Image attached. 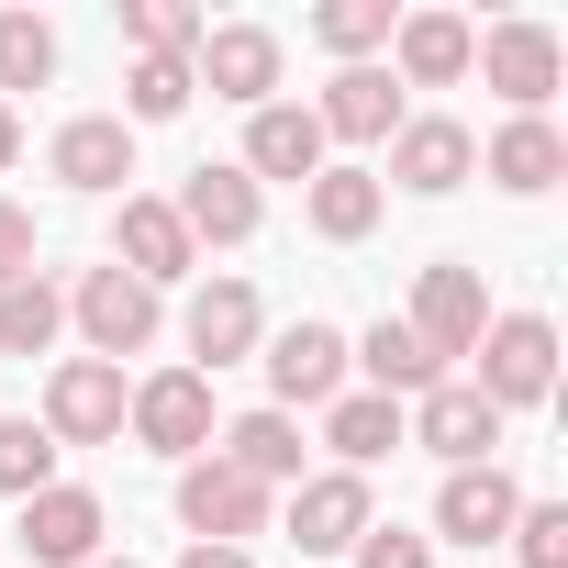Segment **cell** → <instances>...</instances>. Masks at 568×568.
I'll return each instance as SVG.
<instances>
[{
	"label": "cell",
	"mask_w": 568,
	"mask_h": 568,
	"mask_svg": "<svg viewBox=\"0 0 568 568\" xmlns=\"http://www.w3.org/2000/svg\"><path fill=\"white\" fill-rule=\"evenodd\" d=\"M468 357H479V379H468V390H479L501 424H513V413H535V402L557 390V324H546V313H490V335H479Z\"/></svg>",
	"instance_id": "6da1fadb"
},
{
	"label": "cell",
	"mask_w": 568,
	"mask_h": 568,
	"mask_svg": "<svg viewBox=\"0 0 568 568\" xmlns=\"http://www.w3.org/2000/svg\"><path fill=\"white\" fill-rule=\"evenodd\" d=\"M123 435L145 446V457H212V435H223V413H212V379L201 368H145L134 379V402H123Z\"/></svg>",
	"instance_id": "7a4b0ae2"
},
{
	"label": "cell",
	"mask_w": 568,
	"mask_h": 568,
	"mask_svg": "<svg viewBox=\"0 0 568 568\" xmlns=\"http://www.w3.org/2000/svg\"><path fill=\"white\" fill-rule=\"evenodd\" d=\"M68 324H79V346H90L101 368H123V357H145V346H156L168 291H145V278H123V267H90L79 291H68Z\"/></svg>",
	"instance_id": "3957f363"
},
{
	"label": "cell",
	"mask_w": 568,
	"mask_h": 568,
	"mask_svg": "<svg viewBox=\"0 0 568 568\" xmlns=\"http://www.w3.org/2000/svg\"><path fill=\"white\" fill-rule=\"evenodd\" d=\"M123 402H134V379L123 368H101V357H57L45 368V435H57V457L68 446H123Z\"/></svg>",
	"instance_id": "277c9868"
},
{
	"label": "cell",
	"mask_w": 568,
	"mask_h": 568,
	"mask_svg": "<svg viewBox=\"0 0 568 568\" xmlns=\"http://www.w3.org/2000/svg\"><path fill=\"white\" fill-rule=\"evenodd\" d=\"M402 324H413V346H424V357L457 379V357L490 335V291H479V267H468V256L424 267V278H413V313H402Z\"/></svg>",
	"instance_id": "5b68a950"
},
{
	"label": "cell",
	"mask_w": 568,
	"mask_h": 568,
	"mask_svg": "<svg viewBox=\"0 0 568 568\" xmlns=\"http://www.w3.org/2000/svg\"><path fill=\"white\" fill-rule=\"evenodd\" d=\"M179 346H190V368L212 379V368H234V357H256L267 346V302H256V278H201V291L179 302Z\"/></svg>",
	"instance_id": "8992f818"
},
{
	"label": "cell",
	"mask_w": 568,
	"mask_h": 568,
	"mask_svg": "<svg viewBox=\"0 0 568 568\" xmlns=\"http://www.w3.org/2000/svg\"><path fill=\"white\" fill-rule=\"evenodd\" d=\"M278 34L267 23H201V45H190V90H212V101H234V112H267L278 101Z\"/></svg>",
	"instance_id": "52a82bcc"
},
{
	"label": "cell",
	"mask_w": 568,
	"mask_h": 568,
	"mask_svg": "<svg viewBox=\"0 0 568 568\" xmlns=\"http://www.w3.org/2000/svg\"><path fill=\"white\" fill-rule=\"evenodd\" d=\"M468 179H479V134H468L457 112H402V134H390V168H379V190L446 201V190H468Z\"/></svg>",
	"instance_id": "ba28073f"
},
{
	"label": "cell",
	"mask_w": 568,
	"mask_h": 568,
	"mask_svg": "<svg viewBox=\"0 0 568 568\" xmlns=\"http://www.w3.org/2000/svg\"><path fill=\"white\" fill-rule=\"evenodd\" d=\"M267 513H278V490H256L245 468H223V457H190V468H179V524H190V546H256Z\"/></svg>",
	"instance_id": "9c48e42d"
},
{
	"label": "cell",
	"mask_w": 568,
	"mask_h": 568,
	"mask_svg": "<svg viewBox=\"0 0 568 568\" xmlns=\"http://www.w3.org/2000/svg\"><path fill=\"white\" fill-rule=\"evenodd\" d=\"M513 112H546L557 101V79H568V45H557V23H535V12H513V23H490L479 34V57H468Z\"/></svg>",
	"instance_id": "30bf717a"
},
{
	"label": "cell",
	"mask_w": 568,
	"mask_h": 568,
	"mask_svg": "<svg viewBox=\"0 0 568 568\" xmlns=\"http://www.w3.org/2000/svg\"><path fill=\"white\" fill-rule=\"evenodd\" d=\"M168 212H179V234H190V245H256V223H267V190H256L234 156H201V168L168 190Z\"/></svg>",
	"instance_id": "8fae6325"
},
{
	"label": "cell",
	"mask_w": 568,
	"mask_h": 568,
	"mask_svg": "<svg viewBox=\"0 0 568 568\" xmlns=\"http://www.w3.org/2000/svg\"><path fill=\"white\" fill-rule=\"evenodd\" d=\"M402 446H424V457H446V468H490L501 413H490L468 379H435L424 402H402Z\"/></svg>",
	"instance_id": "7c38bea8"
},
{
	"label": "cell",
	"mask_w": 568,
	"mask_h": 568,
	"mask_svg": "<svg viewBox=\"0 0 568 568\" xmlns=\"http://www.w3.org/2000/svg\"><path fill=\"white\" fill-rule=\"evenodd\" d=\"M368 524H379V490L357 468H302V490H291V546L302 557H346Z\"/></svg>",
	"instance_id": "4fadbf2b"
},
{
	"label": "cell",
	"mask_w": 568,
	"mask_h": 568,
	"mask_svg": "<svg viewBox=\"0 0 568 568\" xmlns=\"http://www.w3.org/2000/svg\"><path fill=\"white\" fill-rule=\"evenodd\" d=\"M267 390H278V413H291V424L324 413V402L346 390V335L313 324V313H302V324H278V335H267Z\"/></svg>",
	"instance_id": "5bb4252c"
},
{
	"label": "cell",
	"mask_w": 568,
	"mask_h": 568,
	"mask_svg": "<svg viewBox=\"0 0 568 568\" xmlns=\"http://www.w3.org/2000/svg\"><path fill=\"white\" fill-rule=\"evenodd\" d=\"M256 190L267 179H291V190H313L324 168H335V145H324V123H313V101H267V112H245V156H234Z\"/></svg>",
	"instance_id": "9a60e30c"
},
{
	"label": "cell",
	"mask_w": 568,
	"mask_h": 568,
	"mask_svg": "<svg viewBox=\"0 0 568 568\" xmlns=\"http://www.w3.org/2000/svg\"><path fill=\"white\" fill-rule=\"evenodd\" d=\"M112 267H123V278H145V291H168V278H190V267H201V245L179 234V212H168L156 190H123V201H112Z\"/></svg>",
	"instance_id": "2e32d148"
},
{
	"label": "cell",
	"mask_w": 568,
	"mask_h": 568,
	"mask_svg": "<svg viewBox=\"0 0 568 568\" xmlns=\"http://www.w3.org/2000/svg\"><path fill=\"white\" fill-rule=\"evenodd\" d=\"M45 179H57V190H90V201H123V179H134V123H123V112H79V123H57Z\"/></svg>",
	"instance_id": "e0dca14e"
},
{
	"label": "cell",
	"mask_w": 568,
	"mask_h": 568,
	"mask_svg": "<svg viewBox=\"0 0 568 568\" xmlns=\"http://www.w3.org/2000/svg\"><path fill=\"white\" fill-rule=\"evenodd\" d=\"M23 557L34 568H90L101 557V535H112V513H101V490H79V479H57V490H34L23 501Z\"/></svg>",
	"instance_id": "ac0fdd59"
},
{
	"label": "cell",
	"mask_w": 568,
	"mask_h": 568,
	"mask_svg": "<svg viewBox=\"0 0 568 568\" xmlns=\"http://www.w3.org/2000/svg\"><path fill=\"white\" fill-rule=\"evenodd\" d=\"M468 57H479V23L468 12H402L390 23V79L402 90H457Z\"/></svg>",
	"instance_id": "d6986e66"
},
{
	"label": "cell",
	"mask_w": 568,
	"mask_h": 568,
	"mask_svg": "<svg viewBox=\"0 0 568 568\" xmlns=\"http://www.w3.org/2000/svg\"><path fill=\"white\" fill-rule=\"evenodd\" d=\"M402 79L390 68H335L324 79V101H313V123H324V145H390L402 134Z\"/></svg>",
	"instance_id": "ffe728a7"
},
{
	"label": "cell",
	"mask_w": 568,
	"mask_h": 568,
	"mask_svg": "<svg viewBox=\"0 0 568 568\" xmlns=\"http://www.w3.org/2000/svg\"><path fill=\"white\" fill-rule=\"evenodd\" d=\"M513 513H524V490H513V468L490 457V468H446V490H435V535L446 546H501L513 535Z\"/></svg>",
	"instance_id": "44dd1931"
},
{
	"label": "cell",
	"mask_w": 568,
	"mask_h": 568,
	"mask_svg": "<svg viewBox=\"0 0 568 568\" xmlns=\"http://www.w3.org/2000/svg\"><path fill=\"white\" fill-rule=\"evenodd\" d=\"M479 179H490V190H513V201H546V190L568 179V134H557L546 112H513V123L479 145Z\"/></svg>",
	"instance_id": "7402d4cb"
},
{
	"label": "cell",
	"mask_w": 568,
	"mask_h": 568,
	"mask_svg": "<svg viewBox=\"0 0 568 568\" xmlns=\"http://www.w3.org/2000/svg\"><path fill=\"white\" fill-rule=\"evenodd\" d=\"M212 457H223V468H245L256 490H302V424L278 413V402H267V413H234V424L212 435Z\"/></svg>",
	"instance_id": "603a6c76"
},
{
	"label": "cell",
	"mask_w": 568,
	"mask_h": 568,
	"mask_svg": "<svg viewBox=\"0 0 568 568\" xmlns=\"http://www.w3.org/2000/svg\"><path fill=\"white\" fill-rule=\"evenodd\" d=\"M302 212H313L324 245H368L379 212H390V190H379V168H324V179L302 190Z\"/></svg>",
	"instance_id": "cb8c5ba5"
},
{
	"label": "cell",
	"mask_w": 568,
	"mask_h": 568,
	"mask_svg": "<svg viewBox=\"0 0 568 568\" xmlns=\"http://www.w3.org/2000/svg\"><path fill=\"white\" fill-rule=\"evenodd\" d=\"M346 368H368V390H379V402H424V390L446 379V368L413 346V324H390V313H379V324L346 346Z\"/></svg>",
	"instance_id": "d4e9b609"
},
{
	"label": "cell",
	"mask_w": 568,
	"mask_h": 568,
	"mask_svg": "<svg viewBox=\"0 0 568 568\" xmlns=\"http://www.w3.org/2000/svg\"><path fill=\"white\" fill-rule=\"evenodd\" d=\"M324 446H335V468H379L390 446H402V402H379V390H335L324 402Z\"/></svg>",
	"instance_id": "484cf974"
},
{
	"label": "cell",
	"mask_w": 568,
	"mask_h": 568,
	"mask_svg": "<svg viewBox=\"0 0 568 568\" xmlns=\"http://www.w3.org/2000/svg\"><path fill=\"white\" fill-rule=\"evenodd\" d=\"M57 335H68V291L45 267L12 278V291H0V357H57Z\"/></svg>",
	"instance_id": "4316f807"
},
{
	"label": "cell",
	"mask_w": 568,
	"mask_h": 568,
	"mask_svg": "<svg viewBox=\"0 0 568 568\" xmlns=\"http://www.w3.org/2000/svg\"><path fill=\"white\" fill-rule=\"evenodd\" d=\"M390 0H324V12H313V45L335 57V68H379L390 57Z\"/></svg>",
	"instance_id": "83f0119b"
},
{
	"label": "cell",
	"mask_w": 568,
	"mask_h": 568,
	"mask_svg": "<svg viewBox=\"0 0 568 568\" xmlns=\"http://www.w3.org/2000/svg\"><path fill=\"white\" fill-rule=\"evenodd\" d=\"M57 79V23L45 12H0V101Z\"/></svg>",
	"instance_id": "f1b7e54d"
},
{
	"label": "cell",
	"mask_w": 568,
	"mask_h": 568,
	"mask_svg": "<svg viewBox=\"0 0 568 568\" xmlns=\"http://www.w3.org/2000/svg\"><path fill=\"white\" fill-rule=\"evenodd\" d=\"M0 490H12V501L57 490V435H45L34 413H0Z\"/></svg>",
	"instance_id": "f546056e"
},
{
	"label": "cell",
	"mask_w": 568,
	"mask_h": 568,
	"mask_svg": "<svg viewBox=\"0 0 568 568\" xmlns=\"http://www.w3.org/2000/svg\"><path fill=\"white\" fill-rule=\"evenodd\" d=\"M201 90H190V57H134V79H123V123H179Z\"/></svg>",
	"instance_id": "4dcf8cb0"
},
{
	"label": "cell",
	"mask_w": 568,
	"mask_h": 568,
	"mask_svg": "<svg viewBox=\"0 0 568 568\" xmlns=\"http://www.w3.org/2000/svg\"><path fill=\"white\" fill-rule=\"evenodd\" d=\"M123 34H134V57H190L201 12H190V0H123Z\"/></svg>",
	"instance_id": "1f68e13d"
},
{
	"label": "cell",
	"mask_w": 568,
	"mask_h": 568,
	"mask_svg": "<svg viewBox=\"0 0 568 568\" xmlns=\"http://www.w3.org/2000/svg\"><path fill=\"white\" fill-rule=\"evenodd\" d=\"M524 568H568V501H524L513 513V535H501Z\"/></svg>",
	"instance_id": "d6a6232c"
},
{
	"label": "cell",
	"mask_w": 568,
	"mask_h": 568,
	"mask_svg": "<svg viewBox=\"0 0 568 568\" xmlns=\"http://www.w3.org/2000/svg\"><path fill=\"white\" fill-rule=\"evenodd\" d=\"M357 568H435V535H402V524H368L357 546H346Z\"/></svg>",
	"instance_id": "836d02e7"
},
{
	"label": "cell",
	"mask_w": 568,
	"mask_h": 568,
	"mask_svg": "<svg viewBox=\"0 0 568 568\" xmlns=\"http://www.w3.org/2000/svg\"><path fill=\"white\" fill-rule=\"evenodd\" d=\"M12 278H34V212L0 201V291H12Z\"/></svg>",
	"instance_id": "e575fe53"
},
{
	"label": "cell",
	"mask_w": 568,
	"mask_h": 568,
	"mask_svg": "<svg viewBox=\"0 0 568 568\" xmlns=\"http://www.w3.org/2000/svg\"><path fill=\"white\" fill-rule=\"evenodd\" d=\"M179 568H256V546H179Z\"/></svg>",
	"instance_id": "d590c367"
},
{
	"label": "cell",
	"mask_w": 568,
	"mask_h": 568,
	"mask_svg": "<svg viewBox=\"0 0 568 568\" xmlns=\"http://www.w3.org/2000/svg\"><path fill=\"white\" fill-rule=\"evenodd\" d=\"M12 156H23V112H12V101H0V168H12Z\"/></svg>",
	"instance_id": "8d00e7d4"
},
{
	"label": "cell",
	"mask_w": 568,
	"mask_h": 568,
	"mask_svg": "<svg viewBox=\"0 0 568 568\" xmlns=\"http://www.w3.org/2000/svg\"><path fill=\"white\" fill-rule=\"evenodd\" d=\"M90 568H134V557H90Z\"/></svg>",
	"instance_id": "74e56055"
}]
</instances>
